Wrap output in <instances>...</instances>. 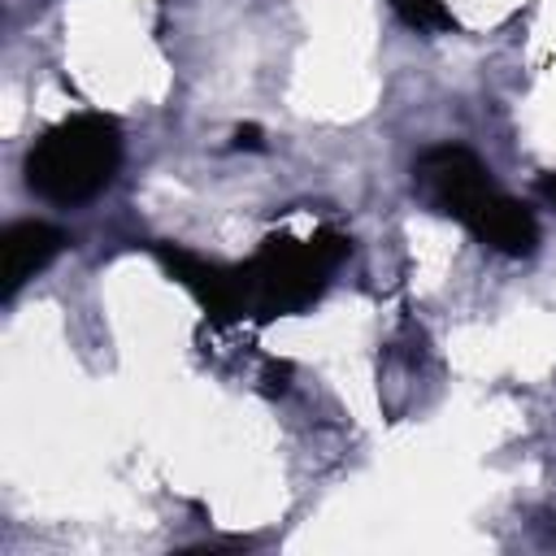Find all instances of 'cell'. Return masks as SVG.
<instances>
[{
	"label": "cell",
	"instance_id": "4",
	"mask_svg": "<svg viewBox=\"0 0 556 556\" xmlns=\"http://www.w3.org/2000/svg\"><path fill=\"white\" fill-rule=\"evenodd\" d=\"M156 261L165 265V274L174 282H182L200 308L213 317V321H239L248 313V278H243V265H217V261H204L195 256L191 248H178V243H156Z\"/></svg>",
	"mask_w": 556,
	"mask_h": 556
},
{
	"label": "cell",
	"instance_id": "3",
	"mask_svg": "<svg viewBox=\"0 0 556 556\" xmlns=\"http://www.w3.org/2000/svg\"><path fill=\"white\" fill-rule=\"evenodd\" d=\"M413 187L421 191V200L434 213L460 222L469 235L482 226V217L491 213V204L504 195L495 187L491 169L469 148H460V143H434V148H426L417 156V165H413Z\"/></svg>",
	"mask_w": 556,
	"mask_h": 556
},
{
	"label": "cell",
	"instance_id": "7",
	"mask_svg": "<svg viewBox=\"0 0 556 556\" xmlns=\"http://www.w3.org/2000/svg\"><path fill=\"white\" fill-rule=\"evenodd\" d=\"M235 143H239V148H261V130H256V126H239V130H235Z\"/></svg>",
	"mask_w": 556,
	"mask_h": 556
},
{
	"label": "cell",
	"instance_id": "6",
	"mask_svg": "<svg viewBox=\"0 0 556 556\" xmlns=\"http://www.w3.org/2000/svg\"><path fill=\"white\" fill-rule=\"evenodd\" d=\"M395 17L417 30V35H443V30H456V17L443 0H391Z\"/></svg>",
	"mask_w": 556,
	"mask_h": 556
},
{
	"label": "cell",
	"instance_id": "2",
	"mask_svg": "<svg viewBox=\"0 0 556 556\" xmlns=\"http://www.w3.org/2000/svg\"><path fill=\"white\" fill-rule=\"evenodd\" d=\"M352 252V239L339 230H317L313 239H291V235H269L261 243V252L243 265L248 278V313L269 321V317H287L308 308L330 274L339 269V261Z\"/></svg>",
	"mask_w": 556,
	"mask_h": 556
},
{
	"label": "cell",
	"instance_id": "8",
	"mask_svg": "<svg viewBox=\"0 0 556 556\" xmlns=\"http://www.w3.org/2000/svg\"><path fill=\"white\" fill-rule=\"evenodd\" d=\"M539 195L556 208V174H543V178H539Z\"/></svg>",
	"mask_w": 556,
	"mask_h": 556
},
{
	"label": "cell",
	"instance_id": "1",
	"mask_svg": "<svg viewBox=\"0 0 556 556\" xmlns=\"http://www.w3.org/2000/svg\"><path fill=\"white\" fill-rule=\"evenodd\" d=\"M122 165V126L109 113H74L43 130L26 152V187L61 208L96 200Z\"/></svg>",
	"mask_w": 556,
	"mask_h": 556
},
{
	"label": "cell",
	"instance_id": "5",
	"mask_svg": "<svg viewBox=\"0 0 556 556\" xmlns=\"http://www.w3.org/2000/svg\"><path fill=\"white\" fill-rule=\"evenodd\" d=\"M65 248V235L48 222H13L0 235V300H13L35 274H43L56 252Z\"/></svg>",
	"mask_w": 556,
	"mask_h": 556
}]
</instances>
